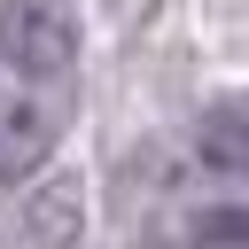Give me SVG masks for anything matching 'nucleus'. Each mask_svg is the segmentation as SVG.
Listing matches in <instances>:
<instances>
[{
    "instance_id": "obj_3",
    "label": "nucleus",
    "mask_w": 249,
    "mask_h": 249,
    "mask_svg": "<svg viewBox=\"0 0 249 249\" xmlns=\"http://www.w3.org/2000/svg\"><path fill=\"white\" fill-rule=\"evenodd\" d=\"M54 140H62V124H54L47 101H0V187L8 179H31L54 156Z\"/></svg>"
},
{
    "instance_id": "obj_1",
    "label": "nucleus",
    "mask_w": 249,
    "mask_h": 249,
    "mask_svg": "<svg viewBox=\"0 0 249 249\" xmlns=\"http://www.w3.org/2000/svg\"><path fill=\"white\" fill-rule=\"evenodd\" d=\"M78 8L70 0H0V62L31 86L47 78H70L78 62Z\"/></svg>"
},
{
    "instance_id": "obj_4",
    "label": "nucleus",
    "mask_w": 249,
    "mask_h": 249,
    "mask_svg": "<svg viewBox=\"0 0 249 249\" xmlns=\"http://www.w3.org/2000/svg\"><path fill=\"white\" fill-rule=\"evenodd\" d=\"M195 148H202V163H218V171L233 179V171H241V101H218V109L202 117Z\"/></svg>"
},
{
    "instance_id": "obj_5",
    "label": "nucleus",
    "mask_w": 249,
    "mask_h": 249,
    "mask_svg": "<svg viewBox=\"0 0 249 249\" xmlns=\"http://www.w3.org/2000/svg\"><path fill=\"white\" fill-rule=\"evenodd\" d=\"M187 249H249V226H241V210H233V202H218V210H195V218H187Z\"/></svg>"
},
{
    "instance_id": "obj_2",
    "label": "nucleus",
    "mask_w": 249,
    "mask_h": 249,
    "mask_svg": "<svg viewBox=\"0 0 249 249\" xmlns=\"http://www.w3.org/2000/svg\"><path fill=\"white\" fill-rule=\"evenodd\" d=\"M78 241H86V187H78V171L39 179L23 195V210H16V249H78Z\"/></svg>"
}]
</instances>
